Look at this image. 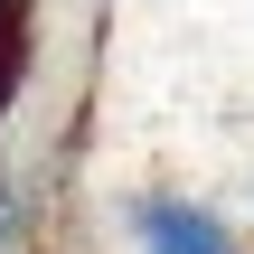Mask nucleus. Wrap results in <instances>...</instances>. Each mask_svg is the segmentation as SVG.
I'll return each instance as SVG.
<instances>
[{"label":"nucleus","mask_w":254,"mask_h":254,"mask_svg":"<svg viewBox=\"0 0 254 254\" xmlns=\"http://www.w3.org/2000/svg\"><path fill=\"white\" fill-rule=\"evenodd\" d=\"M123 236H132V254H245L236 217L189 198V189H132L123 198Z\"/></svg>","instance_id":"obj_1"},{"label":"nucleus","mask_w":254,"mask_h":254,"mask_svg":"<svg viewBox=\"0 0 254 254\" xmlns=\"http://www.w3.org/2000/svg\"><path fill=\"white\" fill-rule=\"evenodd\" d=\"M28 75H38V0L0 9V207H9V113L28 94Z\"/></svg>","instance_id":"obj_2"},{"label":"nucleus","mask_w":254,"mask_h":254,"mask_svg":"<svg viewBox=\"0 0 254 254\" xmlns=\"http://www.w3.org/2000/svg\"><path fill=\"white\" fill-rule=\"evenodd\" d=\"M0 9H19V0H0Z\"/></svg>","instance_id":"obj_3"},{"label":"nucleus","mask_w":254,"mask_h":254,"mask_svg":"<svg viewBox=\"0 0 254 254\" xmlns=\"http://www.w3.org/2000/svg\"><path fill=\"white\" fill-rule=\"evenodd\" d=\"M245 198H254V179H245Z\"/></svg>","instance_id":"obj_4"}]
</instances>
